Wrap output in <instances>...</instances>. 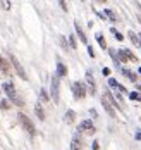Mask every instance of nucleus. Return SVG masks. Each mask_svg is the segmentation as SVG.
<instances>
[{
	"label": "nucleus",
	"mask_w": 141,
	"mask_h": 150,
	"mask_svg": "<svg viewBox=\"0 0 141 150\" xmlns=\"http://www.w3.org/2000/svg\"><path fill=\"white\" fill-rule=\"evenodd\" d=\"M91 149H93V150H98V149H100V145H98V142H93V143H91Z\"/></svg>",
	"instance_id": "bb28decb"
},
{
	"label": "nucleus",
	"mask_w": 141,
	"mask_h": 150,
	"mask_svg": "<svg viewBox=\"0 0 141 150\" xmlns=\"http://www.w3.org/2000/svg\"><path fill=\"white\" fill-rule=\"evenodd\" d=\"M17 117H19V122L24 126V129H26L29 135H31V136L36 135V128H34V124L31 122V119H29L26 114H21V112H19V114H17Z\"/></svg>",
	"instance_id": "f03ea898"
},
{
	"label": "nucleus",
	"mask_w": 141,
	"mask_h": 150,
	"mask_svg": "<svg viewBox=\"0 0 141 150\" xmlns=\"http://www.w3.org/2000/svg\"><path fill=\"white\" fill-rule=\"evenodd\" d=\"M103 16H107L112 23H117V16H115V12H114L112 9H105V14Z\"/></svg>",
	"instance_id": "6ab92c4d"
},
{
	"label": "nucleus",
	"mask_w": 141,
	"mask_h": 150,
	"mask_svg": "<svg viewBox=\"0 0 141 150\" xmlns=\"http://www.w3.org/2000/svg\"><path fill=\"white\" fill-rule=\"evenodd\" d=\"M50 95H52L53 102L57 104L59 102V76L57 74L52 76V81H50Z\"/></svg>",
	"instance_id": "7ed1b4c3"
},
{
	"label": "nucleus",
	"mask_w": 141,
	"mask_h": 150,
	"mask_svg": "<svg viewBox=\"0 0 141 150\" xmlns=\"http://www.w3.org/2000/svg\"><path fill=\"white\" fill-rule=\"evenodd\" d=\"M88 54H90V57H95V52H93V47L88 45Z\"/></svg>",
	"instance_id": "393cba45"
},
{
	"label": "nucleus",
	"mask_w": 141,
	"mask_h": 150,
	"mask_svg": "<svg viewBox=\"0 0 141 150\" xmlns=\"http://www.w3.org/2000/svg\"><path fill=\"white\" fill-rule=\"evenodd\" d=\"M71 150H81V136L74 135L72 142H71Z\"/></svg>",
	"instance_id": "9d476101"
},
{
	"label": "nucleus",
	"mask_w": 141,
	"mask_h": 150,
	"mask_svg": "<svg viewBox=\"0 0 141 150\" xmlns=\"http://www.w3.org/2000/svg\"><path fill=\"white\" fill-rule=\"evenodd\" d=\"M59 4H60V7H62L64 11H67V4L65 2H59Z\"/></svg>",
	"instance_id": "7c9ffc66"
},
{
	"label": "nucleus",
	"mask_w": 141,
	"mask_h": 150,
	"mask_svg": "<svg viewBox=\"0 0 141 150\" xmlns=\"http://www.w3.org/2000/svg\"><path fill=\"white\" fill-rule=\"evenodd\" d=\"M134 138H136V140H141V129L136 133V135H134Z\"/></svg>",
	"instance_id": "473e14b6"
},
{
	"label": "nucleus",
	"mask_w": 141,
	"mask_h": 150,
	"mask_svg": "<svg viewBox=\"0 0 141 150\" xmlns=\"http://www.w3.org/2000/svg\"><path fill=\"white\" fill-rule=\"evenodd\" d=\"M95 36H96V42H98V45L102 47V48H109V47H107V42H105V38H103L102 33H96Z\"/></svg>",
	"instance_id": "f3484780"
},
{
	"label": "nucleus",
	"mask_w": 141,
	"mask_h": 150,
	"mask_svg": "<svg viewBox=\"0 0 141 150\" xmlns=\"http://www.w3.org/2000/svg\"><path fill=\"white\" fill-rule=\"evenodd\" d=\"M40 93H41V98H43V100H48V93L45 90H41Z\"/></svg>",
	"instance_id": "a878e982"
},
{
	"label": "nucleus",
	"mask_w": 141,
	"mask_h": 150,
	"mask_svg": "<svg viewBox=\"0 0 141 150\" xmlns=\"http://www.w3.org/2000/svg\"><path fill=\"white\" fill-rule=\"evenodd\" d=\"M69 42H71V47L72 48H78V43H76V38L74 36H69Z\"/></svg>",
	"instance_id": "4be33fe9"
},
{
	"label": "nucleus",
	"mask_w": 141,
	"mask_h": 150,
	"mask_svg": "<svg viewBox=\"0 0 141 150\" xmlns=\"http://www.w3.org/2000/svg\"><path fill=\"white\" fill-rule=\"evenodd\" d=\"M112 35H114V36H115V38H117V40H119V42H122V40H124V36H122V35H121V33H119V31L115 30V28H112Z\"/></svg>",
	"instance_id": "aec40b11"
},
{
	"label": "nucleus",
	"mask_w": 141,
	"mask_h": 150,
	"mask_svg": "<svg viewBox=\"0 0 141 150\" xmlns=\"http://www.w3.org/2000/svg\"><path fill=\"white\" fill-rule=\"evenodd\" d=\"M74 121H76V112H74V110H67V112H65V122L72 124Z\"/></svg>",
	"instance_id": "dca6fc26"
},
{
	"label": "nucleus",
	"mask_w": 141,
	"mask_h": 150,
	"mask_svg": "<svg viewBox=\"0 0 141 150\" xmlns=\"http://www.w3.org/2000/svg\"><path fill=\"white\" fill-rule=\"evenodd\" d=\"M2 5H4L5 9H11V2H2Z\"/></svg>",
	"instance_id": "c756f323"
},
{
	"label": "nucleus",
	"mask_w": 141,
	"mask_h": 150,
	"mask_svg": "<svg viewBox=\"0 0 141 150\" xmlns=\"http://www.w3.org/2000/svg\"><path fill=\"white\" fill-rule=\"evenodd\" d=\"M34 112H36V116L40 117V121H45V110H43V107L40 105V102L34 104Z\"/></svg>",
	"instance_id": "4468645a"
},
{
	"label": "nucleus",
	"mask_w": 141,
	"mask_h": 150,
	"mask_svg": "<svg viewBox=\"0 0 141 150\" xmlns=\"http://www.w3.org/2000/svg\"><path fill=\"white\" fill-rule=\"evenodd\" d=\"M129 98H131V100H140V102H141V93L131 91V93H129Z\"/></svg>",
	"instance_id": "412c9836"
},
{
	"label": "nucleus",
	"mask_w": 141,
	"mask_h": 150,
	"mask_svg": "<svg viewBox=\"0 0 141 150\" xmlns=\"http://www.w3.org/2000/svg\"><path fill=\"white\" fill-rule=\"evenodd\" d=\"M0 71H4V73H7V74H9V62L4 59L2 55H0Z\"/></svg>",
	"instance_id": "a211bd4d"
},
{
	"label": "nucleus",
	"mask_w": 141,
	"mask_h": 150,
	"mask_svg": "<svg viewBox=\"0 0 141 150\" xmlns=\"http://www.w3.org/2000/svg\"><path fill=\"white\" fill-rule=\"evenodd\" d=\"M0 107H2V109H9V102H7V100H2V102H0Z\"/></svg>",
	"instance_id": "b1692460"
},
{
	"label": "nucleus",
	"mask_w": 141,
	"mask_h": 150,
	"mask_svg": "<svg viewBox=\"0 0 141 150\" xmlns=\"http://www.w3.org/2000/svg\"><path fill=\"white\" fill-rule=\"evenodd\" d=\"M72 93H74V98H84L86 97V86L81 83V81H76L72 83Z\"/></svg>",
	"instance_id": "20e7f679"
},
{
	"label": "nucleus",
	"mask_w": 141,
	"mask_h": 150,
	"mask_svg": "<svg viewBox=\"0 0 141 150\" xmlns=\"http://www.w3.org/2000/svg\"><path fill=\"white\" fill-rule=\"evenodd\" d=\"M90 114H91V116H93V117H96V116H98V114H96V110H95V109H90Z\"/></svg>",
	"instance_id": "2f4dec72"
},
{
	"label": "nucleus",
	"mask_w": 141,
	"mask_h": 150,
	"mask_svg": "<svg viewBox=\"0 0 141 150\" xmlns=\"http://www.w3.org/2000/svg\"><path fill=\"white\" fill-rule=\"evenodd\" d=\"M102 73H103L105 76H109L110 74V69H109V67H103V69H102Z\"/></svg>",
	"instance_id": "cd10ccee"
},
{
	"label": "nucleus",
	"mask_w": 141,
	"mask_h": 150,
	"mask_svg": "<svg viewBox=\"0 0 141 150\" xmlns=\"http://www.w3.org/2000/svg\"><path fill=\"white\" fill-rule=\"evenodd\" d=\"M11 64L14 66V69L17 71V74L21 76L22 79H28V76H26V73H24V69H22L21 62H19V60H17V57H16V55H12V54H11Z\"/></svg>",
	"instance_id": "39448f33"
},
{
	"label": "nucleus",
	"mask_w": 141,
	"mask_h": 150,
	"mask_svg": "<svg viewBox=\"0 0 141 150\" xmlns=\"http://www.w3.org/2000/svg\"><path fill=\"white\" fill-rule=\"evenodd\" d=\"M78 129H79V131H84V133H88V135H93L95 131H96V129H95V126H93V122H91L90 119H84V121H83V122L79 124Z\"/></svg>",
	"instance_id": "423d86ee"
},
{
	"label": "nucleus",
	"mask_w": 141,
	"mask_h": 150,
	"mask_svg": "<svg viewBox=\"0 0 141 150\" xmlns=\"http://www.w3.org/2000/svg\"><path fill=\"white\" fill-rule=\"evenodd\" d=\"M74 28H76V33H78L79 40H81L83 43H88V38H86V35H84L83 28H81V24H79V23H74Z\"/></svg>",
	"instance_id": "1a4fd4ad"
},
{
	"label": "nucleus",
	"mask_w": 141,
	"mask_h": 150,
	"mask_svg": "<svg viewBox=\"0 0 141 150\" xmlns=\"http://www.w3.org/2000/svg\"><path fill=\"white\" fill-rule=\"evenodd\" d=\"M57 76H59V78L67 76V67L64 66V62H57Z\"/></svg>",
	"instance_id": "ddd939ff"
},
{
	"label": "nucleus",
	"mask_w": 141,
	"mask_h": 150,
	"mask_svg": "<svg viewBox=\"0 0 141 150\" xmlns=\"http://www.w3.org/2000/svg\"><path fill=\"white\" fill-rule=\"evenodd\" d=\"M86 81H88V86H90V93L95 95V91H96V85H95V79H93L91 71H86Z\"/></svg>",
	"instance_id": "0eeeda50"
},
{
	"label": "nucleus",
	"mask_w": 141,
	"mask_h": 150,
	"mask_svg": "<svg viewBox=\"0 0 141 150\" xmlns=\"http://www.w3.org/2000/svg\"><path fill=\"white\" fill-rule=\"evenodd\" d=\"M138 73H140V74H141V67H140V69H138Z\"/></svg>",
	"instance_id": "72a5a7b5"
},
{
	"label": "nucleus",
	"mask_w": 141,
	"mask_h": 150,
	"mask_svg": "<svg viewBox=\"0 0 141 150\" xmlns=\"http://www.w3.org/2000/svg\"><path fill=\"white\" fill-rule=\"evenodd\" d=\"M60 43H62V47L65 48V50H67V43H65V38H64V36L60 38Z\"/></svg>",
	"instance_id": "c85d7f7f"
},
{
	"label": "nucleus",
	"mask_w": 141,
	"mask_h": 150,
	"mask_svg": "<svg viewBox=\"0 0 141 150\" xmlns=\"http://www.w3.org/2000/svg\"><path fill=\"white\" fill-rule=\"evenodd\" d=\"M109 85H110V86H114V88H117V85H119V83H117L114 78H110V79H109Z\"/></svg>",
	"instance_id": "5701e85b"
},
{
	"label": "nucleus",
	"mask_w": 141,
	"mask_h": 150,
	"mask_svg": "<svg viewBox=\"0 0 141 150\" xmlns=\"http://www.w3.org/2000/svg\"><path fill=\"white\" fill-rule=\"evenodd\" d=\"M2 90L7 93V98L9 100H12L16 105H24L22 104V100L17 97V93H16V88H14V85H12V81H5L4 85H2Z\"/></svg>",
	"instance_id": "f257e3e1"
},
{
	"label": "nucleus",
	"mask_w": 141,
	"mask_h": 150,
	"mask_svg": "<svg viewBox=\"0 0 141 150\" xmlns=\"http://www.w3.org/2000/svg\"><path fill=\"white\" fill-rule=\"evenodd\" d=\"M121 52L124 54V57L127 59V62H129V60H133V62H138V59H136V55H134V54H133V52H131L129 48H121Z\"/></svg>",
	"instance_id": "9b49d317"
},
{
	"label": "nucleus",
	"mask_w": 141,
	"mask_h": 150,
	"mask_svg": "<svg viewBox=\"0 0 141 150\" xmlns=\"http://www.w3.org/2000/svg\"><path fill=\"white\" fill-rule=\"evenodd\" d=\"M102 104H103V109H105V110L109 112V116H110V117H115V110H114V107L110 105V102H109V100L105 98V95L102 97Z\"/></svg>",
	"instance_id": "6e6552de"
},
{
	"label": "nucleus",
	"mask_w": 141,
	"mask_h": 150,
	"mask_svg": "<svg viewBox=\"0 0 141 150\" xmlns=\"http://www.w3.org/2000/svg\"><path fill=\"white\" fill-rule=\"evenodd\" d=\"M121 73H122V74H124L126 78L129 79V81H133V83H136V79H138V78H136V74H134L133 71H129V69H126V67H122V69H121Z\"/></svg>",
	"instance_id": "f8f14e48"
},
{
	"label": "nucleus",
	"mask_w": 141,
	"mask_h": 150,
	"mask_svg": "<svg viewBox=\"0 0 141 150\" xmlns=\"http://www.w3.org/2000/svg\"><path fill=\"white\" fill-rule=\"evenodd\" d=\"M127 35H129L131 42H133V43H134L136 47H140V45H141V42H140V36H138V33H134V31H129Z\"/></svg>",
	"instance_id": "2eb2a0df"
}]
</instances>
